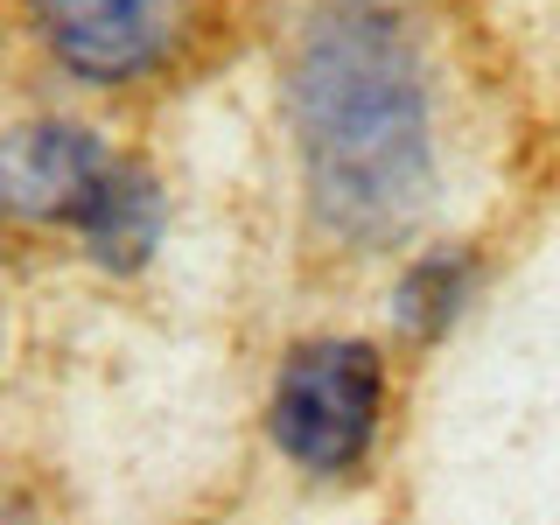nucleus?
<instances>
[{
    "label": "nucleus",
    "mask_w": 560,
    "mask_h": 525,
    "mask_svg": "<svg viewBox=\"0 0 560 525\" xmlns=\"http://www.w3.org/2000/svg\"><path fill=\"white\" fill-rule=\"evenodd\" d=\"M294 148L308 210L343 245H393L434 189V113L393 0H323L294 43Z\"/></svg>",
    "instance_id": "nucleus-1"
},
{
    "label": "nucleus",
    "mask_w": 560,
    "mask_h": 525,
    "mask_svg": "<svg viewBox=\"0 0 560 525\" xmlns=\"http://www.w3.org/2000/svg\"><path fill=\"white\" fill-rule=\"evenodd\" d=\"M378 413H385V364L372 343L350 337H315L288 350L267 407L280 455L308 477H350L372 455Z\"/></svg>",
    "instance_id": "nucleus-2"
},
{
    "label": "nucleus",
    "mask_w": 560,
    "mask_h": 525,
    "mask_svg": "<svg viewBox=\"0 0 560 525\" xmlns=\"http://www.w3.org/2000/svg\"><path fill=\"white\" fill-rule=\"evenodd\" d=\"M119 154L78 119H22L0 133V218L22 224H70L98 197L105 168Z\"/></svg>",
    "instance_id": "nucleus-3"
},
{
    "label": "nucleus",
    "mask_w": 560,
    "mask_h": 525,
    "mask_svg": "<svg viewBox=\"0 0 560 525\" xmlns=\"http://www.w3.org/2000/svg\"><path fill=\"white\" fill-rule=\"evenodd\" d=\"M43 43L92 84H133L168 49V0H28Z\"/></svg>",
    "instance_id": "nucleus-4"
},
{
    "label": "nucleus",
    "mask_w": 560,
    "mask_h": 525,
    "mask_svg": "<svg viewBox=\"0 0 560 525\" xmlns=\"http://www.w3.org/2000/svg\"><path fill=\"white\" fill-rule=\"evenodd\" d=\"M162 224H168L162 183H154L140 162H113L105 183H98V197L84 203V218H78V238L92 245L98 267L127 273V267H140V259L162 245Z\"/></svg>",
    "instance_id": "nucleus-5"
},
{
    "label": "nucleus",
    "mask_w": 560,
    "mask_h": 525,
    "mask_svg": "<svg viewBox=\"0 0 560 525\" xmlns=\"http://www.w3.org/2000/svg\"><path fill=\"white\" fill-rule=\"evenodd\" d=\"M463 294H469V259L463 253H420L407 280H399V323L413 337H442V329L463 315Z\"/></svg>",
    "instance_id": "nucleus-6"
},
{
    "label": "nucleus",
    "mask_w": 560,
    "mask_h": 525,
    "mask_svg": "<svg viewBox=\"0 0 560 525\" xmlns=\"http://www.w3.org/2000/svg\"><path fill=\"white\" fill-rule=\"evenodd\" d=\"M0 525H28V512H22V504L8 498V490H0Z\"/></svg>",
    "instance_id": "nucleus-7"
}]
</instances>
